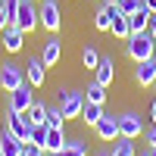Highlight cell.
I'll return each instance as SVG.
<instances>
[{
    "label": "cell",
    "instance_id": "obj_1",
    "mask_svg": "<svg viewBox=\"0 0 156 156\" xmlns=\"http://www.w3.org/2000/svg\"><path fill=\"white\" fill-rule=\"evenodd\" d=\"M125 50H128V56H131L134 62H140V59H153V56H156V41L150 37V31H144V34H128Z\"/></svg>",
    "mask_w": 156,
    "mask_h": 156
},
{
    "label": "cell",
    "instance_id": "obj_2",
    "mask_svg": "<svg viewBox=\"0 0 156 156\" xmlns=\"http://www.w3.org/2000/svg\"><path fill=\"white\" fill-rule=\"evenodd\" d=\"M56 100H59V109H62V115L66 119H78L81 115V109H84V94L81 90H56Z\"/></svg>",
    "mask_w": 156,
    "mask_h": 156
},
{
    "label": "cell",
    "instance_id": "obj_3",
    "mask_svg": "<svg viewBox=\"0 0 156 156\" xmlns=\"http://www.w3.org/2000/svg\"><path fill=\"white\" fill-rule=\"evenodd\" d=\"M37 19H41V25L47 31H59V25H62V16H59V3L56 0H41V9H37Z\"/></svg>",
    "mask_w": 156,
    "mask_h": 156
},
{
    "label": "cell",
    "instance_id": "obj_4",
    "mask_svg": "<svg viewBox=\"0 0 156 156\" xmlns=\"http://www.w3.org/2000/svg\"><path fill=\"white\" fill-rule=\"evenodd\" d=\"M6 131H12L22 144H28V134H31V122L25 119V112L16 109H6Z\"/></svg>",
    "mask_w": 156,
    "mask_h": 156
},
{
    "label": "cell",
    "instance_id": "obj_5",
    "mask_svg": "<svg viewBox=\"0 0 156 156\" xmlns=\"http://www.w3.org/2000/svg\"><path fill=\"white\" fill-rule=\"evenodd\" d=\"M22 84H25V72L19 66H12V62H3V66H0V87H3L6 94H12V90L22 87Z\"/></svg>",
    "mask_w": 156,
    "mask_h": 156
},
{
    "label": "cell",
    "instance_id": "obj_6",
    "mask_svg": "<svg viewBox=\"0 0 156 156\" xmlns=\"http://www.w3.org/2000/svg\"><path fill=\"white\" fill-rule=\"evenodd\" d=\"M144 134V119L137 112H122L119 115V137H140Z\"/></svg>",
    "mask_w": 156,
    "mask_h": 156
},
{
    "label": "cell",
    "instance_id": "obj_7",
    "mask_svg": "<svg viewBox=\"0 0 156 156\" xmlns=\"http://www.w3.org/2000/svg\"><path fill=\"white\" fill-rule=\"evenodd\" d=\"M31 103H34V94H31V84L25 81L22 87H16L9 94V103H6V109H16V112H28L31 109Z\"/></svg>",
    "mask_w": 156,
    "mask_h": 156
},
{
    "label": "cell",
    "instance_id": "obj_8",
    "mask_svg": "<svg viewBox=\"0 0 156 156\" xmlns=\"http://www.w3.org/2000/svg\"><path fill=\"white\" fill-rule=\"evenodd\" d=\"M37 9H34V0H22L19 3V16H16V28L22 31H34L37 28Z\"/></svg>",
    "mask_w": 156,
    "mask_h": 156
},
{
    "label": "cell",
    "instance_id": "obj_9",
    "mask_svg": "<svg viewBox=\"0 0 156 156\" xmlns=\"http://www.w3.org/2000/svg\"><path fill=\"white\" fill-rule=\"evenodd\" d=\"M94 131H97V137L103 140V144H112V140H119V119L103 112V119L94 125Z\"/></svg>",
    "mask_w": 156,
    "mask_h": 156
},
{
    "label": "cell",
    "instance_id": "obj_10",
    "mask_svg": "<svg viewBox=\"0 0 156 156\" xmlns=\"http://www.w3.org/2000/svg\"><path fill=\"white\" fill-rule=\"evenodd\" d=\"M44 75H47V66L41 56H28V62H25V81H28L31 87H41L44 84Z\"/></svg>",
    "mask_w": 156,
    "mask_h": 156
},
{
    "label": "cell",
    "instance_id": "obj_11",
    "mask_svg": "<svg viewBox=\"0 0 156 156\" xmlns=\"http://www.w3.org/2000/svg\"><path fill=\"white\" fill-rule=\"evenodd\" d=\"M0 34H3V50H9V53H19L25 47V31L16 28V25H6Z\"/></svg>",
    "mask_w": 156,
    "mask_h": 156
},
{
    "label": "cell",
    "instance_id": "obj_12",
    "mask_svg": "<svg viewBox=\"0 0 156 156\" xmlns=\"http://www.w3.org/2000/svg\"><path fill=\"white\" fill-rule=\"evenodd\" d=\"M134 81H137L140 87H153V81H156V59H140V62H137Z\"/></svg>",
    "mask_w": 156,
    "mask_h": 156
},
{
    "label": "cell",
    "instance_id": "obj_13",
    "mask_svg": "<svg viewBox=\"0 0 156 156\" xmlns=\"http://www.w3.org/2000/svg\"><path fill=\"white\" fill-rule=\"evenodd\" d=\"M112 78H115V66H112V56H100L97 69H94V81H97V84H103V87H109V84H112Z\"/></svg>",
    "mask_w": 156,
    "mask_h": 156
},
{
    "label": "cell",
    "instance_id": "obj_14",
    "mask_svg": "<svg viewBox=\"0 0 156 156\" xmlns=\"http://www.w3.org/2000/svg\"><path fill=\"white\" fill-rule=\"evenodd\" d=\"M62 147H66V134H62V125L53 128V125H47V140H44V153L50 156H56Z\"/></svg>",
    "mask_w": 156,
    "mask_h": 156
},
{
    "label": "cell",
    "instance_id": "obj_15",
    "mask_svg": "<svg viewBox=\"0 0 156 156\" xmlns=\"http://www.w3.org/2000/svg\"><path fill=\"white\" fill-rule=\"evenodd\" d=\"M59 56H62V41H59V37H47V41H44V50H41L44 66H56Z\"/></svg>",
    "mask_w": 156,
    "mask_h": 156
},
{
    "label": "cell",
    "instance_id": "obj_16",
    "mask_svg": "<svg viewBox=\"0 0 156 156\" xmlns=\"http://www.w3.org/2000/svg\"><path fill=\"white\" fill-rule=\"evenodd\" d=\"M119 16V9H115V3H103L97 9V16H94V25H97V31H109L112 28V19Z\"/></svg>",
    "mask_w": 156,
    "mask_h": 156
},
{
    "label": "cell",
    "instance_id": "obj_17",
    "mask_svg": "<svg viewBox=\"0 0 156 156\" xmlns=\"http://www.w3.org/2000/svg\"><path fill=\"white\" fill-rule=\"evenodd\" d=\"M22 150H25V144H22L12 131H3V134H0V156H22Z\"/></svg>",
    "mask_w": 156,
    "mask_h": 156
},
{
    "label": "cell",
    "instance_id": "obj_18",
    "mask_svg": "<svg viewBox=\"0 0 156 156\" xmlns=\"http://www.w3.org/2000/svg\"><path fill=\"white\" fill-rule=\"evenodd\" d=\"M150 16H153V12L147 6H140L134 16H128V28H131V34H144L150 28Z\"/></svg>",
    "mask_w": 156,
    "mask_h": 156
},
{
    "label": "cell",
    "instance_id": "obj_19",
    "mask_svg": "<svg viewBox=\"0 0 156 156\" xmlns=\"http://www.w3.org/2000/svg\"><path fill=\"white\" fill-rule=\"evenodd\" d=\"M47 109H50L47 103H41V100H34V103H31V109L25 112V119H28L31 125H47Z\"/></svg>",
    "mask_w": 156,
    "mask_h": 156
},
{
    "label": "cell",
    "instance_id": "obj_20",
    "mask_svg": "<svg viewBox=\"0 0 156 156\" xmlns=\"http://www.w3.org/2000/svg\"><path fill=\"white\" fill-rule=\"evenodd\" d=\"M103 119V106L100 103H87L84 100V109H81V122H87V125H97Z\"/></svg>",
    "mask_w": 156,
    "mask_h": 156
},
{
    "label": "cell",
    "instance_id": "obj_21",
    "mask_svg": "<svg viewBox=\"0 0 156 156\" xmlns=\"http://www.w3.org/2000/svg\"><path fill=\"white\" fill-rule=\"evenodd\" d=\"M115 37H122V41H128V34H131V28H128V16H122V12H119V16H115L112 19V28H109Z\"/></svg>",
    "mask_w": 156,
    "mask_h": 156
},
{
    "label": "cell",
    "instance_id": "obj_22",
    "mask_svg": "<svg viewBox=\"0 0 156 156\" xmlns=\"http://www.w3.org/2000/svg\"><path fill=\"white\" fill-rule=\"evenodd\" d=\"M50 156V153H47ZM56 156H87V147L81 144V140H66V147H62Z\"/></svg>",
    "mask_w": 156,
    "mask_h": 156
},
{
    "label": "cell",
    "instance_id": "obj_23",
    "mask_svg": "<svg viewBox=\"0 0 156 156\" xmlns=\"http://www.w3.org/2000/svg\"><path fill=\"white\" fill-rule=\"evenodd\" d=\"M140 6H144V0H115V9H119L122 16H134Z\"/></svg>",
    "mask_w": 156,
    "mask_h": 156
},
{
    "label": "cell",
    "instance_id": "obj_24",
    "mask_svg": "<svg viewBox=\"0 0 156 156\" xmlns=\"http://www.w3.org/2000/svg\"><path fill=\"white\" fill-rule=\"evenodd\" d=\"M87 103H100V106H103V103H106V87L94 81V84L87 87Z\"/></svg>",
    "mask_w": 156,
    "mask_h": 156
},
{
    "label": "cell",
    "instance_id": "obj_25",
    "mask_svg": "<svg viewBox=\"0 0 156 156\" xmlns=\"http://www.w3.org/2000/svg\"><path fill=\"white\" fill-rule=\"evenodd\" d=\"M44 140H47V125H31L28 144H34V147H41V150H44Z\"/></svg>",
    "mask_w": 156,
    "mask_h": 156
},
{
    "label": "cell",
    "instance_id": "obj_26",
    "mask_svg": "<svg viewBox=\"0 0 156 156\" xmlns=\"http://www.w3.org/2000/svg\"><path fill=\"white\" fill-rule=\"evenodd\" d=\"M112 156H134V144H131V137H119V140H115Z\"/></svg>",
    "mask_w": 156,
    "mask_h": 156
},
{
    "label": "cell",
    "instance_id": "obj_27",
    "mask_svg": "<svg viewBox=\"0 0 156 156\" xmlns=\"http://www.w3.org/2000/svg\"><path fill=\"white\" fill-rule=\"evenodd\" d=\"M81 62H84L87 69H97V62H100V53H97V50H94V47L87 44V47L81 50Z\"/></svg>",
    "mask_w": 156,
    "mask_h": 156
},
{
    "label": "cell",
    "instance_id": "obj_28",
    "mask_svg": "<svg viewBox=\"0 0 156 156\" xmlns=\"http://www.w3.org/2000/svg\"><path fill=\"white\" fill-rule=\"evenodd\" d=\"M62 122H66V115H62V109H47V125L59 128Z\"/></svg>",
    "mask_w": 156,
    "mask_h": 156
},
{
    "label": "cell",
    "instance_id": "obj_29",
    "mask_svg": "<svg viewBox=\"0 0 156 156\" xmlns=\"http://www.w3.org/2000/svg\"><path fill=\"white\" fill-rule=\"evenodd\" d=\"M22 156H47L41 147H34V144H25V150H22Z\"/></svg>",
    "mask_w": 156,
    "mask_h": 156
},
{
    "label": "cell",
    "instance_id": "obj_30",
    "mask_svg": "<svg viewBox=\"0 0 156 156\" xmlns=\"http://www.w3.org/2000/svg\"><path fill=\"white\" fill-rule=\"evenodd\" d=\"M147 144H150V150H156V125L147 131Z\"/></svg>",
    "mask_w": 156,
    "mask_h": 156
},
{
    "label": "cell",
    "instance_id": "obj_31",
    "mask_svg": "<svg viewBox=\"0 0 156 156\" xmlns=\"http://www.w3.org/2000/svg\"><path fill=\"white\" fill-rule=\"evenodd\" d=\"M147 31H150V37H153V41H156V12L150 16V28H147Z\"/></svg>",
    "mask_w": 156,
    "mask_h": 156
},
{
    "label": "cell",
    "instance_id": "obj_32",
    "mask_svg": "<svg viewBox=\"0 0 156 156\" xmlns=\"http://www.w3.org/2000/svg\"><path fill=\"white\" fill-rule=\"evenodd\" d=\"M6 25H9V19H6V12H3V6H0V31H3Z\"/></svg>",
    "mask_w": 156,
    "mask_h": 156
},
{
    "label": "cell",
    "instance_id": "obj_33",
    "mask_svg": "<svg viewBox=\"0 0 156 156\" xmlns=\"http://www.w3.org/2000/svg\"><path fill=\"white\" fill-rule=\"evenodd\" d=\"M144 6H147L150 12H156V0H144Z\"/></svg>",
    "mask_w": 156,
    "mask_h": 156
},
{
    "label": "cell",
    "instance_id": "obj_34",
    "mask_svg": "<svg viewBox=\"0 0 156 156\" xmlns=\"http://www.w3.org/2000/svg\"><path fill=\"white\" fill-rule=\"evenodd\" d=\"M150 119H153V125H156V100L150 103Z\"/></svg>",
    "mask_w": 156,
    "mask_h": 156
},
{
    "label": "cell",
    "instance_id": "obj_35",
    "mask_svg": "<svg viewBox=\"0 0 156 156\" xmlns=\"http://www.w3.org/2000/svg\"><path fill=\"white\" fill-rule=\"evenodd\" d=\"M97 156H112V150H97Z\"/></svg>",
    "mask_w": 156,
    "mask_h": 156
},
{
    "label": "cell",
    "instance_id": "obj_36",
    "mask_svg": "<svg viewBox=\"0 0 156 156\" xmlns=\"http://www.w3.org/2000/svg\"><path fill=\"white\" fill-rule=\"evenodd\" d=\"M140 156H153V150H150V153H140Z\"/></svg>",
    "mask_w": 156,
    "mask_h": 156
},
{
    "label": "cell",
    "instance_id": "obj_37",
    "mask_svg": "<svg viewBox=\"0 0 156 156\" xmlns=\"http://www.w3.org/2000/svg\"><path fill=\"white\" fill-rule=\"evenodd\" d=\"M153 87H156V81H153Z\"/></svg>",
    "mask_w": 156,
    "mask_h": 156
},
{
    "label": "cell",
    "instance_id": "obj_38",
    "mask_svg": "<svg viewBox=\"0 0 156 156\" xmlns=\"http://www.w3.org/2000/svg\"><path fill=\"white\" fill-rule=\"evenodd\" d=\"M153 156H156V150H153Z\"/></svg>",
    "mask_w": 156,
    "mask_h": 156
},
{
    "label": "cell",
    "instance_id": "obj_39",
    "mask_svg": "<svg viewBox=\"0 0 156 156\" xmlns=\"http://www.w3.org/2000/svg\"><path fill=\"white\" fill-rule=\"evenodd\" d=\"M153 59H156V56H153Z\"/></svg>",
    "mask_w": 156,
    "mask_h": 156
}]
</instances>
